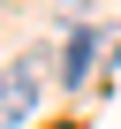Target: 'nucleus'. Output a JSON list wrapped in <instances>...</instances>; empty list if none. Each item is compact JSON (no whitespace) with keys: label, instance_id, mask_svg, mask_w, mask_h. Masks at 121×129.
Listing matches in <instances>:
<instances>
[{"label":"nucleus","instance_id":"f03ea898","mask_svg":"<svg viewBox=\"0 0 121 129\" xmlns=\"http://www.w3.org/2000/svg\"><path fill=\"white\" fill-rule=\"evenodd\" d=\"M91 53H98V38H91V30H76V38H68V61H60V76H68V84H83Z\"/></svg>","mask_w":121,"mask_h":129},{"label":"nucleus","instance_id":"f257e3e1","mask_svg":"<svg viewBox=\"0 0 121 129\" xmlns=\"http://www.w3.org/2000/svg\"><path fill=\"white\" fill-rule=\"evenodd\" d=\"M38 61H45V53H23V61L0 69V129L30 121V106H38Z\"/></svg>","mask_w":121,"mask_h":129}]
</instances>
